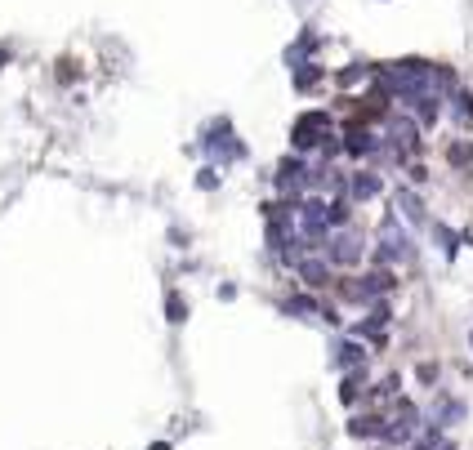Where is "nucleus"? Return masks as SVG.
I'll return each instance as SVG.
<instances>
[{"label":"nucleus","instance_id":"f257e3e1","mask_svg":"<svg viewBox=\"0 0 473 450\" xmlns=\"http://www.w3.org/2000/svg\"><path fill=\"white\" fill-rule=\"evenodd\" d=\"M322 139H335V134H331V116H326V112H308V116H299L295 134H290L295 152H313Z\"/></svg>","mask_w":473,"mask_h":450},{"label":"nucleus","instance_id":"f03ea898","mask_svg":"<svg viewBox=\"0 0 473 450\" xmlns=\"http://www.w3.org/2000/svg\"><path fill=\"white\" fill-rule=\"evenodd\" d=\"M406 254H411L406 232L393 223V218H384V227H380V254H375V259H380V263H397V259H406Z\"/></svg>","mask_w":473,"mask_h":450},{"label":"nucleus","instance_id":"7ed1b4c3","mask_svg":"<svg viewBox=\"0 0 473 450\" xmlns=\"http://www.w3.org/2000/svg\"><path fill=\"white\" fill-rule=\"evenodd\" d=\"M362 259V241L353 232H344V237H335L331 241V263H344V267H353Z\"/></svg>","mask_w":473,"mask_h":450},{"label":"nucleus","instance_id":"20e7f679","mask_svg":"<svg viewBox=\"0 0 473 450\" xmlns=\"http://www.w3.org/2000/svg\"><path fill=\"white\" fill-rule=\"evenodd\" d=\"M389 134H393V148L397 152H406V148H416V120H406V116H393L389 120Z\"/></svg>","mask_w":473,"mask_h":450},{"label":"nucleus","instance_id":"39448f33","mask_svg":"<svg viewBox=\"0 0 473 450\" xmlns=\"http://www.w3.org/2000/svg\"><path fill=\"white\" fill-rule=\"evenodd\" d=\"M348 197H353V201L380 197V174H353V178H348Z\"/></svg>","mask_w":473,"mask_h":450},{"label":"nucleus","instance_id":"423d86ee","mask_svg":"<svg viewBox=\"0 0 473 450\" xmlns=\"http://www.w3.org/2000/svg\"><path fill=\"white\" fill-rule=\"evenodd\" d=\"M362 357H366V352H362V344H357V339H339V344H335V361H339L344 370L362 366Z\"/></svg>","mask_w":473,"mask_h":450},{"label":"nucleus","instance_id":"0eeeda50","mask_svg":"<svg viewBox=\"0 0 473 450\" xmlns=\"http://www.w3.org/2000/svg\"><path fill=\"white\" fill-rule=\"evenodd\" d=\"M393 286H397V281H393L389 267H375L371 276H362V290H366V299H371V295H384V290H393Z\"/></svg>","mask_w":473,"mask_h":450},{"label":"nucleus","instance_id":"6e6552de","mask_svg":"<svg viewBox=\"0 0 473 450\" xmlns=\"http://www.w3.org/2000/svg\"><path fill=\"white\" fill-rule=\"evenodd\" d=\"M299 276H304V281H308L313 290H317V286L331 281V267H326L322 259H304V263H299Z\"/></svg>","mask_w":473,"mask_h":450},{"label":"nucleus","instance_id":"1a4fd4ad","mask_svg":"<svg viewBox=\"0 0 473 450\" xmlns=\"http://www.w3.org/2000/svg\"><path fill=\"white\" fill-rule=\"evenodd\" d=\"M384 423H389V419H380V415H362V419L348 423V433H353V437H384Z\"/></svg>","mask_w":473,"mask_h":450},{"label":"nucleus","instance_id":"9d476101","mask_svg":"<svg viewBox=\"0 0 473 450\" xmlns=\"http://www.w3.org/2000/svg\"><path fill=\"white\" fill-rule=\"evenodd\" d=\"M411 107L420 112V120H424V125H433V120H438V112H442V107H438V94H424V99H416Z\"/></svg>","mask_w":473,"mask_h":450},{"label":"nucleus","instance_id":"9b49d317","mask_svg":"<svg viewBox=\"0 0 473 450\" xmlns=\"http://www.w3.org/2000/svg\"><path fill=\"white\" fill-rule=\"evenodd\" d=\"M397 205H402V214L411 218V223L424 218V205H420V197H411V192H397Z\"/></svg>","mask_w":473,"mask_h":450},{"label":"nucleus","instance_id":"f8f14e48","mask_svg":"<svg viewBox=\"0 0 473 450\" xmlns=\"http://www.w3.org/2000/svg\"><path fill=\"white\" fill-rule=\"evenodd\" d=\"M455 120H460V125H469V120H473V94L469 90H455Z\"/></svg>","mask_w":473,"mask_h":450},{"label":"nucleus","instance_id":"ddd939ff","mask_svg":"<svg viewBox=\"0 0 473 450\" xmlns=\"http://www.w3.org/2000/svg\"><path fill=\"white\" fill-rule=\"evenodd\" d=\"M465 415V406H460V401H438V415H433V423H451V419H460Z\"/></svg>","mask_w":473,"mask_h":450},{"label":"nucleus","instance_id":"4468645a","mask_svg":"<svg viewBox=\"0 0 473 450\" xmlns=\"http://www.w3.org/2000/svg\"><path fill=\"white\" fill-rule=\"evenodd\" d=\"M326 218H331V227H339L348 218V197H335L331 205H326Z\"/></svg>","mask_w":473,"mask_h":450},{"label":"nucleus","instance_id":"2eb2a0df","mask_svg":"<svg viewBox=\"0 0 473 450\" xmlns=\"http://www.w3.org/2000/svg\"><path fill=\"white\" fill-rule=\"evenodd\" d=\"M446 161H451V165H469V161H473V148H465V143H451V148H446Z\"/></svg>","mask_w":473,"mask_h":450},{"label":"nucleus","instance_id":"dca6fc26","mask_svg":"<svg viewBox=\"0 0 473 450\" xmlns=\"http://www.w3.org/2000/svg\"><path fill=\"white\" fill-rule=\"evenodd\" d=\"M317 76H322V71L308 63V67H299V71H295V85H299V90H308V85H317Z\"/></svg>","mask_w":473,"mask_h":450},{"label":"nucleus","instance_id":"f3484780","mask_svg":"<svg viewBox=\"0 0 473 450\" xmlns=\"http://www.w3.org/2000/svg\"><path fill=\"white\" fill-rule=\"evenodd\" d=\"M282 312H317V303L299 295V299H286V303H282Z\"/></svg>","mask_w":473,"mask_h":450},{"label":"nucleus","instance_id":"a211bd4d","mask_svg":"<svg viewBox=\"0 0 473 450\" xmlns=\"http://www.w3.org/2000/svg\"><path fill=\"white\" fill-rule=\"evenodd\" d=\"M357 384H362V370H357V374H348V379L339 384V401H353V397H357Z\"/></svg>","mask_w":473,"mask_h":450},{"label":"nucleus","instance_id":"6ab92c4d","mask_svg":"<svg viewBox=\"0 0 473 450\" xmlns=\"http://www.w3.org/2000/svg\"><path fill=\"white\" fill-rule=\"evenodd\" d=\"M165 308H170V321H184V317H188V303L179 299V295H170V299H165Z\"/></svg>","mask_w":473,"mask_h":450},{"label":"nucleus","instance_id":"aec40b11","mask_svg":"<svg viewBox=\"0 0 473 450\" xmlns=\"http://www.w3.org/2000/svg\"><path fill=\"white\" fill-rule=\"evenodd\" d=\"M375 393H380V397H397V374H389V379L375 388Z\"/></svg>","mask_w":473,"mask_h":450},{"label":"nucleus","instance_id":"412c9836","mask_svg":"<svg viewBox=\"0 0 473 450\" xmlns=\"http://www.w3.org/2000/svg\"><path fill=\"white\" fill-rule=\"evenodd\" d=\"M214 183H219V178H214V169H201V174H197V188H214Z\"/></svg>","mask_w":473,"mask_h":450},{"label":"nucleus","instance_id":"4be33fe9","mask_svg":"<svg viewBox=\"0 0 473 450\" xmlns=\"http://www.w3.org/2000/svg\"><path fill=\"white\" fill-rule=\"evenodd\" d=\"M438 450H455V446H438Z\"/></svg>","mask_w":473,"mask_h":450}]
</instances>
